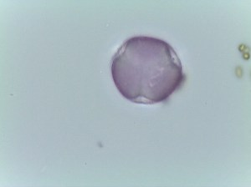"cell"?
Instances as JSON below:
<instances>
[{"mask_svg": "<svg viewBox=\"0 0 251 187\" xmlns=\"http://www.w3.org/2000/svg\"><path fill=\"white\" fill-rule=\"evenodd\" d=\"M111 75L123 96L141 104L163 102L185 81L171 46L144 36L131 38L121 46L111 63Z\"/></svg>", "mask_w": 251, "mask_h": 187, "instance_id": "cell-1", "label": "cell"}]
</instances>
